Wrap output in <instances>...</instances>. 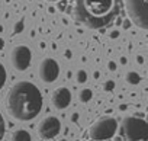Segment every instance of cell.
Segmentation results:
<instances>
[{
  "label": "cell",
  "instance_id": "cell-1",
  "mask_svg": "<svg viewBox=\"0 0 148 141\" xmlns=\"http://www.w3.org/2000/svg\"><path fill=\"white\" fill-rule=\"evenodd\" d=\"M6 108L9 115L16 121H31L36 118L42 109V95L39 89L26 80L12 86L6 96Z\"/></svg>",
  "mask_w": 148,
  "mask_h": 141
},
{
  "label": "cell",
  "instance_id": "cell-2",
  "mask_svg": "<svg viewBox=\"0 0 148 141\" xmlns=\"http://www.w3.org/2000/svg\"><path fill=\"white\" fill-rule=\"evenodd\" d=\"M74 19L90 29L109 25L118 15L116 0H76Z\"/></svg>",
  "mask_w": 148,
  "mask_h": 141
},
{
  "label": "cell",
  "instance_id": "cell-3",
  "mask_svg": "<svg viewBox=\"0 0 148 141\" xmlns=\"http://www.w3.org/2000/svg\"><path fill=\"white\" fill-rule=\"evenodd\" d=\"M121 132L125 141H148V125L144 118L126 116L122 121Z\"/></svg>",
  "mask_w": 148,
  "mask_h": 141
},
{
  "label": "cell",
  "instance_id": "cell-4",
  "mask_svg": "<svg viewBox=\"0 0 148 141\" xmlns=\"http://www.w3.org/2000/svg\"><path fill=\"white\" fill-rule=\"evenodd\" d=\"M131 21L141 29L148 28V0H125Z\"/></svg>",
  "mask_w": 148,
  "mask_h": 141
},
{
  "label": "cell",
  "instance_id": "cell-5",
  "mask_svg": "<svg viewBox=\"0 0 148 141\" xmlns=\"http://www.w3.org/2000/svg\"><path fill=\"white\" fill-rule=\"evenodd\" d=\"M116 129H118V121L112 116H105L92 125L89 135L95 141H103V140L112 138L115 135Z\"/></svg>",
  "mask_w": 148,
  "mask_h": 141
},
{
  "label": "cell",
  "instance_id": "cell-6",
  "mask_svg": "<svg viewBox=\"0 0 148 141\" xmlns=\"http://www.w3.org/2000/svg\"><path fill=\"white\" fill-rule=\"evenodd\" d=\"M32 60V52L26 45H18L13 48L10 54V61L13 68H16L18 72H25V70L31 65Z\"/></svg>",
  "mask_w": 148,
  "mask_h": 141
},
{
  "label": "cell",
  "instance_id": "cell-7",
  "mask_svg": "<svg viewBox=\"0 0 148 141\" xmlns=\"http://www.w3.org/2000/svg\"><path fill=\"white\" fill-rule=\"evenodd\" d=\"M61 131V122L57 116H47L38 124V134L44 140H51L57 137Z\"/></svg>",
  "mask_w": 148,
  "mask_h": 141
},
{
  "label": "cell",
  "instance_id": "cell-8",
  "mask_svg": "<svg viewBox=\"0 0 148 141\" xmlns=\"http://www.w3.org/2000/svg\"><path fill=\"white\" fill-rule=\"evenodd\" d=\"M38 73L42 82L45 83H52L58 79L60 74V65L54 58H44L39 64Z\"/></svg>",
  "mask_w": 148,
  "mask_h": 141
},
{
  "label": "cell",
  "instance_id": "cell-9",
  "mask_svg": "<svg viewBox=\"0 0 148 141\" xmlns=\"http://www.w3.org/2000/svg\"><path fill=\"white\" fill-rule=\"evenodd\" d=\"M51 102L57 109H65L71 103V92L67 87H58L52 93Z\"/></svg>",
  "mask_w": 148,
  "mask_h": 141
},
{
  "label": "cell",
  "instance_id": "cell-10",
  "mask_svg": "<svg viewBox=\"0 0 148 141\" xmlns=\"http://www.w3.org/2000/svg\"><path fill=\"white\" fill-rule=\"evenodd\" d=\"M13 141H31V134L25 129H18L13 137H12Z\"/></svg>",
  "mask_w": 148,
  "mask_h": 141
},
{
  "label": "cell",
  "instance_id": "cell-11",
  "mask_svg": "<svg viewBox=\"0 0 148 141\" xmlns=\"http://www.w3.org/2000/svg\"><path fill=\"white\" fill-rule=\"evenodd\" d=\"M125 80H126L129 85H138V83L141 82V76H139L136 72H129V73H126Z\"/></svg>",
  "mask_w": 148,
  "mask_h": 141
},
{
  "label": "cell",
  "instance_id": "cell-12",
  "mask_svg": "<svg viewBox=\"0 0 148 141\" xmlns=\"http://www.w3.org/2000/svg\"><path fill=\"white\" fill-rule=\"evenodd\" d=\"M92 96H93V93H92L90 89H83V90L80 92V100H82L83 103L89 102V100L92 99Z\"/></svg>",
  "mask_w": 148,
  "mask_h": 141
},
{
  "label": "cell",
  "instance_id": "cell-13",
  "mask_svg": "<svg viewBox=\"0 0 148 141\" xmlns=\"http://www.w3.org/2000/svg\"><path fill=\"white\" fill-rule=\"evenodd\" d=\"M6 77H8V74H6V68H5V65L0 63V90H2V87L5 86V83H6Z\"/></svg>",
  "mask_w": 148,
  "mask_h": 141
},
{
  "label": "cell",
  "instance_id": "cell-14",
  "mask_svg": "<svg viewBox=\"0 0 148 141\" xmlns=\"http://www.w3.org/2000/svg\"><path fill=\"white\" fill-rule=\"evenodd\" d=\"M77 82L79 83H86L87 82V73L84 70H79L77 72Z\"/></svg>",
  "mask_w": 148,
  "mask_h": 141
},
{
  "label": "cell",
  "instance_id": "cell-15",
  "mask_svg": "<svg viewBox=\"0 0 148 141\" xmlns=\"http://www.w3.org/2000/svg\"><path fill=\"white\" fill-rule=\"evenodd\" d=\"M3 135H5V119H3L2 113H0V141H2Z\"/></svg>",
  "mask_w": 148,
  "mask_h": 141
},
{
  "label": "cell",
  "instance_id": "cell-16",
  "mask_svg": "<svg viewBox=\"0 0 148 141\" xmlns=\"http://www.w3.org/2000/svg\"><path fill=\"white\" fill-rule=\"evenodd\" d=\"M23 31V21H19V22H16V25H15V34H19V32H22Z\"/></svg>",
  "mask_w": 148,
  "mask_h": 141
},
{
  "label": "cell",
  "instance_id": "cell-17",
  "mask_svg": "<svg viewBox=\"0 0 148 141\" xmlns=\"http://www.w3.org/2000/svg\"><path fill=\"white\" fill-rule=\"evenodd\" d=\"M113 89H115V83H113V80H109V82L105 83V90H106V92H110V90H113Z\"/></svg>",
  "mask_w": 148,
  "mask_h": 141
},
{
  "label": "cell",
  "instance_id": "cell-18",
  "mask_svg": "<svg viewBox=\"0 0 148 141\" xmlns=\"http://www.w3.org/2000/svg\"><path fill=\"white\" fill-rule=\"evenodd\" d=\"M109 70H112V72H115V70H116V64H115L113 61L109 63Z\"/></svg>",
  "mask_w": 148,
  "mask_h": 141
},
{
  "label": "cell",
  "instance_id": "cell-19",
  "mask_svg": "<svg viewBox=\"0 0 148 141\" xmlns=\"http://www.w3.org/2000/svg\"><path fill=\"white\" fill-rule=\"evenodd\" d=\"M73 122H77V119H79V113H73Z\"/></svg>",
  "mask_w": 148,
  "mask_h": 141
},
{
  "label": "cell",
  "instance_id": "cell-20",
  "mask_svg": "<svg viewBox=\"0 0 148 141\" xmlns=\"http://www.w3.org/2000/svg\"><path fill=\"white\" fill-rule=\"evenodd\" d=\"M3 47H5V41H3L2 38H0V51L3 50Z\"/></svg>",
  "mask_w": 148,
  "mask_h": 141
},
{
  "label": "cell",
  "instance_id": "cell-21",
  "mask_svg": "<svg viewBox=\"0 0 148 141\" xmlns=\"http://www.w3.org/2000/svg\"><path fill=\"white\" fill-rule=\"evenodd\" d=\"M65 55H67V58H71V52L70 51H65Z\"/></svg>",
  "mask_w": 148,
  "mask_h": 141
},
{
  "label": "cell",
  "instance_id": "cell-22",
  "mask_svg": "<svg viewBox=\"0 0 148 141\" xmlns=\"http://www.w3.org/2000/svg\"><path fill=\"white\" fill-rule=\"evenodd\" d=\"M110 36H112V38H113V36L116 38V36H118V32H116V31H115V32H112V35H110Z\"/></svg>",
  "mask_w": 148,
  "mask_h": 141
},
{
  "label": "cell",
  "instance_id": "cell-23",
  "mask_svg": "<svg viewBox=\"0 0 148 141\" xmlns=\"http://www.w3.org/2000/svg\"><path fill=\"white\" fill-rule=\"evenodd\" d=\"M115 141H125V140H122V137H116Z\"/></svg>",
  "mask_w": 148,
  "mask_h": 141
},
{
  "label": "cell",
  "instance_id": "cell-24",
  "mask_svg": "<svg viewBox=\"0 0 148 141\" xmlns=\"http://www.w3.org/2000/svg\"><path fill=\"white\" fill-rule=\"evenodd\" d=\"M45 2H58V0H45Z\"/></svg>",
  "mask_w": 148,
  "mask_h": 141
},
{
  "label": "cell",
  "instance_id": "cell-25",
  "mask_svg": "<svg viewBox=\"0 0 148 141\" xmlns=\"http://www.w3.org/2000/svg\"><path fill=\"white\" fill-rule=\"evenodd\" d=\"M2 31H3V26H2V25H0V32H2Z\"/></svg>",
  "mask_w": 148,
  "mask_h": 141
},
{
  "label": "cell",
  "instance_id": "cell-26",
  "mask_svg": "<svg viewBox=\"0 0 148 141\" xmlns=\"http://www.w3.org/2000/svg\"><path fill=\"white\" fill-rule=\"evenodd\" d=\"M60 141H67V140H60Z\"/></svg>",
  "mask_w": 148,
  "mask_h": 141
}]
</instances>
